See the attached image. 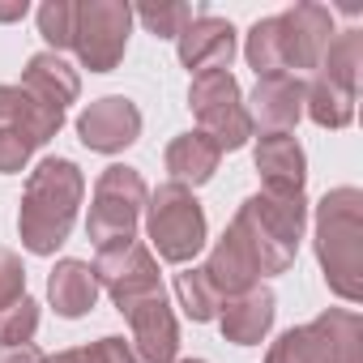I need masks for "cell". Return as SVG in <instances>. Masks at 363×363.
<instances>
[{
    "mask_svg": "<svg viewBox=\"0 0 363 363\" xmlns=\"http://www.w3.org/2000/svg\"><path fill=\"white\" fill-rule=\"evenodd\" d=\"M189 107L201 124V133L227 154V150H244L252 141V120H248V107H244V90L240 82L218 69V73H197L193 86H189Z\"/></svg>",
    "mask_w": 363,
    "mask_h": 363,
    "instance_id": "cell-6",
    "label": "cell"
},
{
    "mask_svg": "<svg viewBox=\"0 0 363 363\" xmlns=\"http://www.w3.org/2000/svg\"><path fill=\"white\" fill-rule=\"evenodd\" d=\"M94 278H99V286L111 295V303H116V312L124 316L137 299H145V295H154V291H162V278H158V261H154V252L141 244V240H120V244H107V248H99V257H94Z\"/></svg>",
    "mask_w": 363,
    "mask_h": 363,
    "instance_id": "cell-8",
    "label": "cell"
},
{
    "mask_svg": "<svg viewBox=\"0 0 363 363\" xmlns=\"http://www.w3.org/2000/svg\"><path fill=\"white\" fill-rule=\"evenodd\" d=\"M65 128V116L52 107H39L22 86H0V133H22L35 150L48 145Z\"/></svg>",
    "mask_w": 363,
    "mask_h": 363,
    "instance_id": "cell-17",
    "label": "cell"
},
{
    "mask_svg": "<svg viewBox=\"0 0 363 363\" xmlns=\"http://www.w3.org/2000/svg\"><path fill=\"white\" fill-rule=\"evenodd\" d=\"M39 35L48 43V52H65L73 48V30H77V0H43L39 5Z\"/></svg>",
    "mask_w": 363,
    "mask_h": 363,
    "instance_id": "cell-27",
    "label": "cell"
},
{
    "mask_svg": "<svg viewBox=\"0 0 363 363\" xmlns=\"http://www.w3.org/2000/svg\"><path fill=\"white\" fill-rule=\"evenodd\" d=\"M231 227L240 231V240L248 244L261 278L286 274L299 257V240L308 227V197H269V193H252L244 197V206L235 210Z\"/></svg>",
    "mask_w": 363,
    "mask_h": 363,
    "instance_id": "cell-3",
    "label": "cell"
},
{
    "mask_svg": "<svg viewBox=\"0 0 363 363\" xmlns=\"http://www.w3.org/2000/svg\"><path fill=\"white\" fill-rule=\"evenodd\" d=\"M201 269L210 274V282L218 286L223 299H227V295H240V291H248V286L261 282V269H257V261H252V252H248V244L240 240L235 227L223 231V240L210 248V261H206Z\"/></svg>",
    "mask_w": 363,
    "mask_h": 363,
    "instance_id": "cell-19",
    "label": "cell"
},
{
    "mask_svg": "<svg viewBox=\"0 0 363 363\" xmlns=\"http://www.w3.org/2000/svg\"><path fill=\"white\" fill-rule=\"evenodd\" d=\"M359 69H363V30L350 26V30H342V35L329 39L325 60H320L316 73H329V77H342V82L359 86Z\"/></svg>",
    "mask_w": 363,
    "mask_h": 363,
    "instance_id": "cell-26",
    "label": "cell"
},
{
    "mask_svg": "<svg viewBox=\"0 0 363 363\" xmlns=\"http://www.w3.org/2000/svg\"><path fill=\"white\" fill-rule=\"evenodd\" d=\"M354 99H359V86L329 77V73H312V82L303 86V116L312 124L337 133L354 120Z\"/></svg>",
    "mask_w": 363,
    "mask_h": 363,
    "instance_id": "cell-21",
    "label": "cell"
},
{
    "mask_svg": "<svg viewBox=\"0 0 363 363\" xmlns=\"http://www.w3.org/2000/svg\"><path fill=\"white\" fill-rule=\"evenodd\" d=\"M43 363H82V346H73V350H56V354H43Z\"/></svg>",
    "mask_w": 363,
    "mask_h": 363,
    "instance_id": "cell-35",
    "label": "cell"
},
{
    "mask_svg": "<svg viewBox=\"0 0 363 363\" xmlns=\"http://www.w3.org/2000/svg\"><path fill=\"white\" fill-rule=\"evenodd\" d=\"M150 201V189L137 167L111 162L99 179H94V197H90V214H86V235L94 248L120 244V240H137V223L141 210Z\"/></svg>",
    "mask_w": 363,
    "mask_h": 363,
    "instance_id": "cell-5",
    "label": "cell"
},
{
    "mask_svg": "<svg viewBox=\"0 0 363 363\" xmlns=\"http://www.w3.org/2000/svg\"><path fill=\"white\" fill-rule=\"evenodd\" d=\"M274 316H278V299H274V291L265 282H257V286L223 299L218 329L235 346H261L269 337V329H274Z\"/></svg>",
    "mask_w": 363,
    "mask_h": 363,
    "instance_id": "cell-14",
    "label": "cell"
},
{
    "mask_svg": "<svg viewBox=\"0 0 363 363\" xmlns=\"http://www.w3.org/2000/svg\"><path fill=\"white\" fill-rule=\"evenodd\" d=\"M99 291H103V286H99L90 261L65 257V261H56V269L48 274V299H52V308H56L60 316H69V320L86 316V312L99 303Z\"/></svg>",
    "mask_w": 363,
    "mask_h": 363,
    "instance_id": "cell-20",
    "label": "cell"
},
{
    "mask_svg": "<svg viewBox=\"0 0 363 363\" xmlns=\"http://www.w3.org/2000/svg\"><path fill=\"white\" fill-rule=\"evenodd\" d=\"M145 235H150V244H154V252L162 261L189 265L210 240L206 210L193 197V189H184V184L154 189L150 201H145Z\"/></svg>",
    "mask_w": 363,
    "mask_h": 363,
    "instance_id": "cell-4",
    "label": "cell"
},
{
    "mask_svg": "<svg viewBox=\"0 0 363 363\" xmlns=\"http://www.w3.org/2000/svg\"><path fill=\"white\" fill-rule=\"evenodd\" d=\"M30 13L26 0H0V22H22Z\"/></svg>",
    "mask_w": 363,
    "mask_h": 363,
    "instance_id": "cell-34",
    "label": "cell"
},
{
    "mask_svg": "<svg viewBox=\"0 0 363 363\" xmlns=\"http://www.w3.org/2000/svg\"><path fill=\"white\" fill-rule=\"evenodd\" d=\"M175 363H206V359H175Z\"/></svg>",
    "mask_w": 363,
    "mask_h": 363,
    "instance_id": "cell-36",
    "label": "cell"
},
{
    "mask_svg": "<svg viewBox=\"0 0 363 363\" xmlns=\"http://www.w3.org/2000/svg\"><path fill=\"white\" fill-rule=\"evenodd\" d=\"M133 18H141V26H145L154 39H179V35H184V26L193 22V9L179 5V0H167V5L145 0V5L133 9Z\"/></svg>",
    "mask_w": 363,
    "mask_h": 363,
    "instance_id": "cell-28",
    "label": "cell"
},
{
    "mask_svg": "<svg viewBox=\"0 0 363 363\" xmlns=\"http://www.w3.org/2000/svg\"><path fill=\"white\" fill-rule=\"evenodd\" d=\"M252 162H257V175H261V193H269V197H303L308 154H303L299 137L261 133V141L252 150Z\"/></svg>",
    "mask_w": 363,
    "mask_h": 363,
    "instance_id": "cell-12",
    "label": "cell"
},
{
    "mask_svg": "<svg viewBox=\"0 0 363 363\" xmlns=\"http://www.w3.org/2000/svg\"><path fill=\"white\" fill-rule=\"evenodd\" d=\"M128 346L141 363H175L179 354V320L167 303V291H154L145 299H137L128 312Z\"/></svg>",
    "mask_w": 363,
    "mask_h": 363,
    "instance_id": "cell-9",
    "label": "cell"
},
{
    "mask_svg": "<svg viewBox=\"0 0 363 363\" xmlns=\"http://www.w3.org/2000/svg\"><path fill=\"white\" fill-rule=\"evenodd\" d=\"M86 197V175L73 158H43L30 179H26V193H22V210H18V235L22 248L35 257H52L82 210Z\"/></svg>",
    "mask_w": 363,
    "mask_h": 363,
    "instance_id": "cell-1",
    "label": "cell"
},
{
    "mask_svg": "<svg viewBox=\"0 0 363 363\" xmlns=\"http://www.w3.org/2000/svg\"><path fill=\"white\" fill-rule=\"evenodd\" d=\"M235 48H240L235 26H231L227 18H214V13H197V18L184 26V35L175 39V56H179V65H184L193 77H197V73L231 69Z\"/></svg>",
    "mask_w": 363,
    "mask_h": 363,
    "instance_id": "cell-13",
    "label": "cell"
},
{
    "mask_svg": "<svg viewBox=\"0 0 363 363\" xmlns=\"http://www.w3.org/2000/svg\"><path fill=\"white\" fill-rule=\"evenodd\" d=\"M128 35H133V5L128 0H77L73 52H77L82 69L111 73L124 60Z\"/></svg>",
    "mask_w": 363,
    "mask_h": 363,
    "instance_id": "cell-7",
    "label": "cell"
},
{
    "mask_svg": "<svg viewBox=\"0 0 363 363\" xmlns=\"http://www.w3.org/2000/svg\"><path fill=\"white\" fill-rule=\"evenodd\" d=\"M162 162H167V171H171V184L197 189V184H210V179H214V171H218V162H223V150L197 128V133L171 137Z\"/></svg>",
    "mask_w": 363,
    "mask_h": 363,
    "instance_id": "cell-18",
    "label": "cell"
},
{
    "mask_svg": "<svg viewBox=\"0 0 363 363\" xmlns=\"http://www.w3.org/2000/svg\"><path fill=\"white\" fill-rule=\"evenodd\" d=\"M320 320L333 342V363H363V316L350 308H329Z\"/></svg>",
    "mask_w": 363,
    "mask_h": 363,
    "instance_id": "cell-25",
    "label": "cell"
},
{
    "mask_svg": "<svg viewBox=\"0 0 363 363\" xmlns=\"http://www.w3.org/2000/svg\"><path fill=\"white\" fill-rule=\"evenodd\" d=\"M175 299L184 308V316L197 320V325L218 320V308H223V295H218V286L210 282V274L201 265H184L175 274Z\"/></svg>",
    "mask_w": 363,
    "mask_h": 363,
    "instance_id": "cell-24",
    "label": "cell"
},
{
    "mask_svg": "<svg viewBox=\"0 0 363 363\" xmlns=\"http://www.w3.org/2000/svg\"><path fill=\"white\" fill-rule=\"evenodd\" d=\"M252 128L261 133H291L303 120V77L278 73V77H257L252 99L244 103Z\"/></svg>",
    "mask_w": 363,
    "mask_h": 363,
    "instance_id": "cell-15",
    "label": "cell"
},
{
    "mask_svg": "<svg viewBox=\"0 0 363 363\" xmlns=\"http://www.w3.org/2000/svg\"><path fill=\"white\" fill-rule=\"evenodd\" d=\"M39 107H52V111H69V103H77V94H82V77H77V69L65 60V56H56V52H35L30 60H26V69H22V82H18Z\"/></svg>",
    "mask_w": 363,
    "mask_h": 363,
    "instance_id": "cell-16",
    "label": "cell"
},
{
    "mask_svg": "<svg viewBox=\"0 0 363 363\" xmlns=\"http://www.w3.org/2000/svg\"><path fill=\"white\" fill-rule=\"evenodd\" d=\"M244 60L257 77H278V73H291L286 69V39H282V22L278 13L274 18H261L248 39H244ZM295 77V73H291Z\"/></svg>",
    "mask_w": 363,
    "mask_h": 363,
    "instance_id": "cell-23",
    "label": "cell"
},
{
    "mask_svg": "<svg viewBox=\"0 0 363 363\" xmlns=\"http://www.w3.org/2000/svg\"><path fill=\"white\" fill-rule=\"evenodd\" d=\"M30 154H35V145H30L22 133H0V175H18V171H26Z\"/></svg>",
    "mask_w": 363,
    "mask_h": 363,
    "instance_id": "cell-32",
    "label": "cell"
},
{
    "mask_svg": "<svg viewBox=\"0 0 363 363\" xmlns=\"http://www.w3.org/2000/svg\"><path fill=\"white\" fill-rule=\"evenodd\" d=\"M282 22V39H286V69L299 77V73H316L320 60H325V48L333 39V13L316 0H299L286 13H278Z\"/></svg>",
    "mask_w": 363,
    "mask_h": 363,
    "instance_id": "cell-11",
    "label": "cell"
},
{
    "mask_svg": "<svg viewBox=\"0 0 363 363\" xmlns=\"http://www.w3.org/2000/svg\"><path fill=\"white\" fill-rule=\"evenodd\" d=\"M141 137V111L133 99L124 94H107L94 99L90 107H82L77 116V141L94 154H120Z\"/></svg>",
    "mask_w": 363,
    "mask_h": 363,
    "instance_id": "cell-10",
    "label": "cell"
},
{
    "mask_svg": "<svg viewBox=\"0 0 363 363\" xmlns=\"http://www.w3.org/2000/svg\"><path fill=\"white\" fill-rule=\"evenodd\" d=\"M35 333H39V303L30 295L0 308V346H26L35 342Z\"/></svg>",
    "mask_w": 363,
    "mask_h": 363,
    "instance_id": "cell-29",
    "label": "cell"
},
{
    "mask_svg": "<svg viewBox=\"0 0 363 363\" xmlns=\"http://www.w3.org/2000/svg\"><path fill=\"white\" fill-rule=\"evenodd\" d=\"M265 363H333V342H329V329L325 320H308V325H295L286 333H278V342L269 346Z\"/></svg>",
    "mask_w": 363,
    "mask_h": 363,
    "instance_id": "cell-22",
    "label": "cell"
},
{
    "mask_svg": "<svg viewBox=\"0 0 363 363\" xmlns=\"http://www.w3.org/2000/svg\"><path fill=\"white\" fill-rule=\"evenodd\" d=\"M0 363H43V350L35 342H26V346H0Z\"/></svg>",
    "mask_w": 363,
    "mask_h": 363,
    "instance_id": "cell-33",
    "label": "cell"
},
{
    "mask_svg": "<svg viewBox=\"0 0 363 363\" xmlns=\"http://www.w3.org/2000/svg\"><path fill=\"white\" fill-rule=\"evenodd\" d=\"M26 295V265L13 248H0V308Z\"/></svg>",
    "mask_w": 363,
    "mask_h": 363,
    "instance_id": "cell-30",
    "label": "cell"
},
{
    "mask_svg": "<svg viewBox=\"0 0 363 363\" xmlns=\"http://www.w3.org/2000/svg\"><path fill=\"white\" fill-rule=\"evenodd\" d=\"M316 261L342 303L363 299V193L342 184L316 201Z\"/></svg>",
    "mask_w": 363,
    "mask_h": 363,
    "instance_id": "cell-2",
    "label": "cell"
},
{
    "mask_svg": "<svg viewBox=\"0 0 363 363\" xmlns=\"http://www.w3.org/2000/svg\"><path fill=\"white\" fill-rule=\"evenodd\" d=\"M82 363H141V359L133 354V346H128L124 337L107 333V337L86 342V346H82Z\"/></svg>",
    "mask_w": 363,
    "mask_h": 363,
    "instance_id": "cell-31",
    "label": "cell"
}]
</instances>
